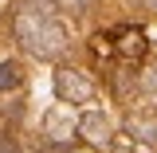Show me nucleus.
Segmentation results:
<instances>
[{
	"instance_id": "nucleus-1",
	"label": "nucleus",
	"mask_w": 157,
	"mask_h": 153,
	"mask_svg": "<svg viewBox=\"0 0 157 153\" xmlns=\"http://www.w3.org/2000/svg\"><path fill=\"white\" fill-rule=\"evenodd\" d=\"M16 39L39 59H59L67 51V28L55 20L51 0H24L16 8Z\"/></svg>"
},
{
	"instance_id": "nucleus-2",
	"label": "nucleus",
	"mask_w": 157,
	"mask_h": 153,
	"mask_svg": "<svg viewBox=\"0 0 157 153\" xmlns=\"http://www.w3.org/2000/svg\"><path fill=\"white\" fill-rule=\"evenodd\" d=\"M149 51V43H145V32L134 28V24H118L110 32H98L94 36V55L98 59H118V63H141Z\"/></svg>"
},
{
	"instance_id": "nucleus-3",
	"label": "nucleus",
	"mask_w": 157,
	"mask_h": 153,
	"mask_svg": "<svg viewBox=\"0 0 157 153\" xmlns=\"http://www.w3.org/2000/svg\"><path fill=\"white\" fill-rule=\"evenodd\" d=\"M55 94L63 98V102L78 106V102H90V98H94V82L82 75V71L59 67V71H55Z\"/></svg>"
},
{
	"instance_id": "nucleus-4",
	"label": "nucleus",
	"mask_w": 157,
	"mask_h": 153,
	"mask_svg": "<svg viewBox=\"0 0 157 153\" xmlns=\"http://www.w3.org/2000/svg\"><path fill=\"white\" fill-rule=\"evenodd\" d=\"M78 134L86 137V141H106L110 137V118L102 114V110H86V114L78 118Z\"/></svg>"
},
{
	"instance_id": "nucleus-5",
	"label": "nucleus",
	"mask_w": 157,
	"mask_h": 153,
	"mask_svg": "<svg viewBox=\"0 0 157 153\" xmlns=\"http://www.w3.org/2000/svg\"><path fill=\"white\" fill-rule=\"evenodd\" d=\"M126 130H130V134H134L137 141L153 145V141H157V114H130Z\"/></svg>"
},
{
	"instance_id": "nucleus-6",
	"label": "nucleus",
	"mask_w": 157,
	"mask_h": 153,
	"mask_svg": "<svg viewBox=\"0 0 157 153\" xmlns=\"http://www.w3.org/2000/svg\"><path fill=\"white\" fill-rule=\"evenodd\" d=\"M20 78H24V71H20L16 59H8V63H0V90H16Z\"/></svg>"
},
{
	"instance_id": "nucleus-7",
	"label": "nucleus",
	"mask_w": 157,
	"mask_h": 153,
	"mask_svg": "<svg viewBox=\"0 0 157 153\" xmlns=\"http://www.w3.org/2000/svg\"><path fill=\"white\" fill-rule=\"evenodd\" d=\"M137 86H141V90H149V94L157 90V63H149V67L141 71V78H137Z\"/></svg>"
},
{
	"instance_id": "nucleus-8",
	"label": "nucleus",
	"mask_w": 157,
	"mask_h": 153,
	"mask_svg": "<svg viewBox=\"0 0 157 153\" xmlns=\"http://www.w3.org/2000/svg\"><path fill=\"white\" fill-rule=\"evenodd\" d=\"M55 8H67V12H82V0H51Z\"/></svg>"
},
{
	"instance_id": "nucleus-9",
	"label": "nucleus",
	"mask_w": 157,
	"mask_h": 153,
	"mask_svg": "<svg viewBox=\"0 0 157 153\" xmlns=\"http://www.w3.org/2000/svg\"><path fill=\"white\" fill-rule=\"evenodd\" d=\"M0 153H16V149H12V141H8L4 134H0Z\"/></svg>"
},
{
	"instance_id": "nucleus-10",
	"label": "nucleus",
	"mask_w": 157,
	"mask_h": 153,
	"mask_svg": "<svg viewBox=\"0 0 157 153\" xmlns=\"http://www.w3.org/2000/svg\"><path fill=\"white\" fill-rule=\"evenodd\" d=\"M114 153H134V149H130L126 141H118V145H114Z\"/></svg>"
},
{
	"instance_id": "nucleus-11",
	"label": "nucleus",
	"mask_w": 157,
	"mask_h": 153,
	"mask_svg": "<svg viewBox=\"0 0 157 153\" xmlns=\"http://www.w3.org/2000/svg\"><path fill=\"white\" fill-rule=\"evenodd\" d=\"M145 8H153V12H157V0H145Z\"/></svg>"
}]
</instances>
